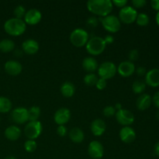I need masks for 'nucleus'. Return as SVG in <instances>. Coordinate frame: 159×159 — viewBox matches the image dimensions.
<instances>
[{
    "mask_svg": "<svg viewBox=\"0 0 159 159\" xmlns=\"http://www.w3.org/2000/svg\"><path fill=\"white\" fill-rule=\"evenodd\" d=\"M113 8L110 0H89L87 2V9L94 15L105 17L110 15Z\"/></svg>",
    "mask_w": 159,
    "mask_h": 159,
    "instance_id": "f257e3e1",
    "label": "nucleus"
},
{
    "mask_svg": "<svg viewBox=\"0 0 159 159\" xmlns=\"http://www.w3.org/2000/svg\"><path fill=\"white\" fill-rule=\"evenodd\" d=\"M26 29V24L24 20L17 18H11L4 23V30L9 35L17 37L24 34Z\"/></svg>",
    "mask_w": 159,
    "mask_h": 159,
    "instance_id": "f03ea898",
    "label": "nucleus"
},
{
    "mask_svg": "<svg viewBox=\"0 0 159 159\" xmlns=\"http://www.w3.org/2000/svg\"><path fill=\"white\" fill-rule=\"evenodd\" d=\"M107 43L102 37L95 36L90 38L87 42L85 48L87 52L93 56L99 55L102 54L106 49Z\"/></svg>",
    "mask_w": 159,
    "mask_h": 159,
    "instance_id": "7ed1b4c3",
    "label": "nucleus"
},
{
    "mask_svg": "<svg viewBox=\"0 0 159 159\" xmlns=\"http://www.w3.org/2000/svg\"><path fill=\"white\" fill-rule=\"evenodd\" d=\"M99 19V21L102 23V27L109 33L114 34V33H117L120 30L121 22L116 16L110 14L107 16L100 17Z\"/></svg>",
    "mask_w": 159,
    "mask_h": 159,
    "instance_id": "20e7f679",
    "label": "nucleus"
},
{
    "mask_svg": "<svg viewBox=\"0 0 159 159\" xmlns=\"http://www.w3.org/2000/svg\"><path fill=\"white\" fill-rule=\"evenodd\" d=\"M89 40V36L87 31L82 28L75 29L70 34V41L76 48L85 46Z\"/></svg>",
    "mask_w": 159,
    "mask_h": 159,
    "instance_id": "39448f33",
    "label": "nucleus"
},
{
    "mask_svg": "<svg viewBox=\"0 0 159 159\" xmlns=\"http://www.w3.org/2000/svg\"><path fill=\"white\" fill-rule=\"evenodd\" d=\"M43 126L39 120L29 121L24 128V134L28 140H35L41 134Z\"/></svg>",
    "mask_w": 159,
    "mask_h": 159,
    "instance_id": "423d86ee",
    "label": "nucleus"
},
{
    "mask_svg": "<svg viewBox=\"0 0 159 159\" xmlns=\"http://www.w3.org/2000/svg\"><path fill=\"white\" fill-rule=\"evenodd\" d=\"M97 70L99 78L105 79V80L112 79L117 72V68L115 64L111 61L103 62L99 65Z\"/></svg>",
    "mask_w": 159,
    "mask_h": 159,
    "instance_id": "0eeeda50",
    "label": "nucleus"
},
{
    "mask_svg": "<svg viewBox=\"0 0 159 159\" xmlns=\"http://www.w3.org/2000/svg\"><path fill=\"white\" fill-rule=\"evenodd\" d=\"M138 12L132 6H127L120 9L119 12V20L124 24H131L136 21Z\"/></svg>",
    "mask_w": 159,
    "mask_h": 159,
    "instance_id": "6e6552de",
    "label": "nucleus"
},
{
    "mask_svg": "<svg viewBox=\"0 0 159 159\" xmlns=\"http://www.w3.org/2000/svg\"><path fill=\"white\" fill-rule=\"evenodd\" d=\"M116 120L120 125L124 127H129L134 122V115L131 111L126 109H121L116 112Z\"/></svg>",
    "mask_w": 159,
    "mask_h": 159,
    "instance_id": "1a4fd4ad",
    "label": "nucleus"
},
{
    "mask_svg": "<svg viewBox=\"0 0 159 159\" xmlns=\"http://www.w3.org/2000/svg\"><path fill=\"white\" fill-rule=\"evenodd\" d=\"M11 118L14 123L17 124H23L29 121L28 110L23 107H17L11 113Z\"/></svg>",
    "mask_w": 159,
    "mask_h": 159,
    "instance_id": "9d476101",
    "label": "nucleus"
},
{
    "mask_svg": "<svg viewBox=\"0 0 159 159\" xmlns=\"http://www.w3.org/2000/svg\"><path fill=\"white\" fill-rule=\"evenodd\" d=\"M88 153L93 159H101L104 155V147L99 141H93L88 147Z\"/></svg>",
    "mask_w": 159,
    "mask_h": 159,
    "instance_id": "9b49d317",
    "label": "nucleus"
},
{
    "mask_svg": "<svg viewBox=\"0 0 159 159\" xmlns=\"http://www.w3.org/2000/svg\"><path fill=\"white\" fill-rule=\"evenodd\" d=\"M24 22L26 24L34 26L37 25L40 22L42 19V14L40 11L37 9H31L30 10L26 11V14L24 16Z\"/></svg>",
    "mask_w": 159,
    "mask_h": 159,
    "instance_id": "f8f14e48",
    "label": "nucleus"
},
{
    "mask_svg": "<svg viewBox=\"0 0 159 159\" xmlns=\"http://www.w3.org/2000/svg\"><path fill=\"white\" fill-rule=\"evenodd\" d=\"M135 65L134 62L130 61H124L121 62L117 67V72L122 77L127 78L131 76L135 72Z\"/></svg>",
    "mask_w": 159,
    "mask_h": 159,
    "instance_id": "ddd939ff",
    "label": "nucleus"
},
{
    "mask_svg": "<svg viewBox=\"0 0 159 159\" xmlns=\"http://www.w3.org/2000/svg\"><path fill=\"white\" fill-rule=\"evenodd\" d=\"M71 119V112L68 108H60L55 112L54 116V122L58 126L65 125Z\"/></svg>",
    "mask_w": 159,
    "mask_h": 159,
    "instance_id": "4468645a",
    "label": "nucleus"
},
{
    "mask_svg": "<svg viewBox=\"0 0 159 159\" xmlns=\"http://www.w3.org/2000/svg\"><path fill=\"white\" fill-rule=\"evenodd\" d=\"M5 71L11 76H17L23 71V66L19 61L15 60H9L4 65Z\"/></svg>",
    "mask_w": 159,
    "mask_h": 159,
    "instance_id": "2eb2a0df",
    "label": "nucleus"
},
{
    "mask_svg": "<svg viewBox=\"0 0 159 159\" xmlns=\"http://www.w3.org/2000/svg\"><path fill=\"white\" fill-rule=\"evenodd\" d=\"M120 138L125 144H130L136 139V132L132 127H123L120 130Z\"/></svg>",
    "mask_w": 159,
    "mask_h": 159,
    "instance_id": "dca6fc26",
    "label": "nucleus"
},
{
    "mask_svg": "<svg viewBox=\"0 0 159 159\" xmlns=\"http://www.w3.org/2000/svg\"><path fill=\"white\" fill-rule=\"evenodd\" d=\"M146 85L152 88H157L159 86V69L152 68L150 71H147L145 75Z\"/></svg>",
    "mask_w": 159,
    "mask_h": 159,
    "instance_id": "f3484780",
    "label": "nucleus"
},
{
    "mask_svg": "<svg viewBox=\"0 0 159 159\" xmlns=\"http://www.w3.org/2000/svg\"><path fill=\"white\" fill-rule=\"evenodd\" d=\"M107 125H106L105 121L102 119H96L91 123L90 125V130L94 136L99 137L102 136L106 131Z\"/></svg>",
    "mask_w": 159,
    "mask_h": 159,
    "instance_id": "a211bd4d",
    "label": "nucleus"
},
{
    "mask_svg": "<svg viewBox=\"0 0 159 159\" xmlns=\"http://www.w3.org/2000/svg\"><path fill=\"white\" fill-rule=\"evenodd\" d=\"M39 48L40 47L38 42L33 39H28L22 43V51L29 55H33L37 53Z\"/></svg>",
    "mask_w": 159,
    "mask_h": 159,
    "instance_id": "6ab92c4d",
    "label": "nucleus"
},
{
    "mask_svg": "<svg viewBox=\"0 0 159 159\" xmlns=\"http://www.w3.org/2000/svg\"><path fill=\"white\" fill-rule=\"evenodd\" d=\"M152 103V99L150 95L143 93L140 95L136 101L137 108L139 110H146L151 107Z\"/></svg>",
    "mask_w": 159,
    "mask_h": 159,
    "instance_id": "aec40b11",
    "label": "nucleus"
},
{
    "mask_svg": "<svg viewBox=\"0 0 159 159\" xmlns=\"http://www.w3.org/2000/svg\"><path fill=\"white\" fill-rule=\"evenodd\" d=\"M5 137L8 140L15 141L18 140L21 136V130L16 125H11L5 130Z\"/></svg>",
    "mask_w": 159,
    "mask_h": 159,
    "instance_id": "412c9836",
    "label": "nucleus"
},
{
    "mask_svg": "<svg viewBox=\"0 0 159 159\" xmlns=\"http://www.w3.org/2000/svg\"><path fill=\"white\" fill-rule=\"evenodd\" d=\"M82 68L87 72L92 73L94 72V71H96L98 69L99 65H98L96 59H95L94 57H87L84 58L83 61H82Z\"/></svg>",
    "mask_w": 159,
    "mask_h": 159,
    "instance_id": "4be33fe9",
    "label": "nucleus"
},
{
    "mask_svg": "<svg viewBox=\"0 0 159 159\" xmlns=\"http://www.w3.org/2000/svg\"><path fill=\"white\" fill-rule=\"evenodd\" d=\"M69 138L73 143L80 144L85 139V134L82 129L79 127H74L69 131Z\"/></svg>",
    "mask_w": 159,
    "mask_h": 159,
    "instance_id": "5701e85b",
    "label": "nucleus"
},
{
    "mask_svg": "<svg viewBox=\"0 0 159 159\" xmlns=\"http://www.w3.org/2000/svg\"><path fill=\"white\" fill-rule=\"evenodd\" d=\"M60 90L62 96L66 98H71L75 93V87L71 82H65L61 85Z\"/></svg>",
    "mask_w": 159,
    "mask_h": 159,
    "instance_id": "b1692460",
    "label": "nucleus"
},
{
    "mask_svg": "<svg viewBox=\"0 0 159 159\" xmlns=\"http://www.w3.org/2000/svg\"><path fill=\"white\" fill-rule=\"evenodd\" d=\"M15 48V43L9 39H3L0 41V51L3 53H9Z\"/></svg>",
    "mask_w": 159,
    "mask_h": 159,
    "instance_id": "393cba45",
    "label": "nucleus"
},
{
    "mask_svg": "<svg viewBox=\"0 0 159 159\" xmlns=\"http://www.w3.org/2000/svg\"><path fill=\"white\" fill-rule=\"evenodd\" d=\"M12 107L10 99L5 96H0V113H9Z\"/></svg>",
    "mask_w": 159,
    "mask_h": 159,
    "instance_id": "a878e982",
    "label": "nucleus"
},
{
    "mask_svg": "<svg viewBox=\"0 0 159 159\" xmlns=\"http://www.w3.org/2000/svg\"><path fill=\"white\" fill-rule=\"evenodd\" d=\"M146 83L142 80H136L132 84V90L135 94H143L146 89Z\"/></svg>",
    "mask_w": 159,
    "mask_h": 159,
    "instance_id": "bb28decb",
    "label": "nucleus"
},
{
    "mask_svg": "<svg viewBox=\"0 0 159 159\" xmlns=\"http://www.w3.org/2000/svg\"><path fill=\"white\" fill-rule=\"evenodd\" d=\"M40 107L37 106L31 107L28 110V117H29V121H37L38 120L39 117L40 116Z\"/></svg>",
    "mask_w": 159,
    "mask_h": 159,
    "instance_id": "cd10ccee",
    "label": "nucleus"
},
{
    "mask_svg": "<svg viewBox=\"0 0 159 159\" xmlns=\"http://www.w3.org/2000/svg\"><path fill=\"white\" fill-rule=\"evenodd\" d=\"M98 79H99V78L96 75L93 74V73H89L84 77L83 81L84 83L88 86H93V85H96Z\"/></svg>",
    "mask_w": 159,
    "mask_h": 159,
    "instance_id": "c85d7f7f",
    "label": "nucleus"
},
{
    "mask_svg": "<svg viewBox=\"0 0 159 159\" xmlns=\"http://www.w3.org/2000/svg\"><path fill=\"white\" fill-rule=\"evenodd\" d=\"M137 24L140 26H146L148 25L149 22H150V19L149 16L146 13H139L138 14L137 16L136 21Z\"/></svg>",
    "mask_w": 159,
    "mask_h": 159,
    "instance_id": "c756f323",
    "label": "nucleus"
},
{
    "mask_svg": "<svg viewBox=\"0 0 159 159\" xmlns=\"http://www.w3.org/2000/svg\"><path fill=\"white\" fill-rule=\"evenodd\" d=\"M37 148V144L35 140H27L24 143V148L29 153H32L36 151Z\"/></svg>",
    "mask_w": 159,
    "mask_h": 159,
    "instance_id": "7c9ffc66",
    "label": "nucleus"
},
{
    "mask_svg": "<svg viewBox=\"0 0 159 159\" xmlns=\"http://www.w3.org/2000/svg\"><path fill=\"white\" fill-rule=\"evenodd\" d=\"M26 11L25 9V8L23 7V6L22 5H18L14 9V16H15V18L20 19V20H23V18H24V16L26 14Z\"/></svg>",
    "mask_w": 159,
    "mask_h": 159,
    "instance_id": "2f4dec72",
    "label": "nucleus"
},
{
    "mask_svg": "<svg viewBox=\"0 0 159 159\" xmlns=\"http://www.w3.org/2000/svg\"><path fill=\"white\" fill-rule=\"evenodd\" d=\"M116 109L114 108V107H112V106H107L102 110V114L104 115L107 117H111V116H114L116 114Z\"/></svg>",
    "mask_w": 159,
    "mask_h": 159,
    "instance_id": "473e14b6",
    "label": "nucleus"
},
{
    "mask_svg": "<svg viewBox=\"0 0 159 159\" xmlns=\"http://www.w3.org/2000/svg\"><path fill=\"white\" fill-rule=\"evenodd\" d=\"M128 57H129V61L131 62L135 61L138 59L139 57V52L137 49H133L129 52L128 54Z\"/></svg>",
    "mask_w": 159,
    "mask_h": 159,
    "instance_id": "72a5a7b5",
    "label": "nucleus"
},
{
    "mask_svg": "<svg viewBox=\"0 0 159 159\" xmlns=\"http://www.w3.org/2000/svg\"><path fill=\"white\" fill-rule=\"evenodd\" d=\"M132 7L137 8V9H141L143 8L146 4H147V1L146 0H133L131 2Z\"/></svg>",
    "mask_w": 159,
    "mask_h": 159,
    "instance_id": "f704fd0d",
    "label": "nucleus"
},
{
    "mask_svg": "<svg viewBox=\"0 0 159 159\" xmlns=\"http://www.w3.org/2000/svg\"><path fill=\"white\" fill-rule=\"evenodd\" d=\"M107 80H105V79L99 78V79H98L97 82H96V87L97 88V89L103 90L104 89L107 87Z\"/></svg>",
    "mask_w": 159,
    "mask_h": 159,
    "instance_id": "c9c22d12",
    "label": "nucleus"
},
{
    "mask_svg": "<svg viewBox=\"0 0 159 159\" xmlns=\"http://www.w3.org/2000/svg\"><path fill=\"white\" fill-rule=\"evenodd\" d=\"M67 132H68V129L65 125H60L57 127V133L60 137H62V138L65 137L67 134Z\"/></svg>",
    "mask_w": 159,
    "mask_h": 159,
    "instance_id": "e433bc0d",
    "label": "nucleus"
},
{
    "mask_svg": "<svg viewBox=\"0 0 159 159\" xmlns=\"http://www.w3.org/2000/svg\"><path fill=\"white\" fill-rule=\"evenodd\" d=\"M127 2H128L127 0H113V1H112V3H113V6H117V7L120 8V9L127 6Z\"/></svg>",
    "mask_w": 159,
    "mask_h": 159,
    "instance_id": "4c0bfd02",
    "label": "nucleus"
},
{
    "mask_svg": "<svg viewBox=\"0 0 159 159\" xmlns=\"http://www.w3.org/2000/svg\"><path fill=\"white\" fill-rule=\"evenodd\" d=\"M98 20H97V18L95 16L89 17L87 20V24H88V26H91V27H96L98 24Z\"/></svg>",
    "mask_w": 159,
    "mask_h": 159,
    "instance_id": "58836bf2",
    "label": "nucleus"
},
{
    "mask_svg": "<svg viewBox=\"0 0 159 159\" xmlns=\"http://www.w3.org/2000/svg\"><path fill=\"white\" fill-rule=\"evenodd\" d=\"M135 71H136L137 75H138V76H145V75L147 74V70H146V68H144V67H142V66H140L138 67V68H137L136 70H135Z\"/></svg>",
    "mask_w": 159,
    "mask_h": 159,
    "instance_id": "ea45409f",
    "label": "nucleus"
},
{
    "mask_svg": "<svg viewBox=\"0 0 159 159\" xmlns=\"http://www.w3.org/2000/svg\"><path fill=\"white\" fill-rule=\"evenodd\" d=\"M152 99V103L155 105V107L159 109V91L155 93V95L153 96Z\"/></svg>",
    "mask_w": 159,
    "mask_h": 159,
    "instance_id": "a19ab883",
    "label": "nucleus"
},
{
    "mask_svg": "<svg viewBox=\"0 0 159 159\" xmlns=\"http://www.w3.org/2000/svg\"><path fill=\"white\" fill-rule=\"evenodd\" d=\"M151 6L153 9L155 11H159V0H152L151 1Z\"/></svg>",
    "mask_w": 159,
    "mask_h": 159,
    "instance_id": "79ce46f5",
    "label": "nucleus"
},
{
    "mask_svg": "<svg viewBox=\"0 0 159 159\" xmlns=\"http://www.w3.org/2000/svg\"><path fill=\"white\" fill-rule=\"evenodd\" d=\"M104 40H105L106 43L107 44H111V43H113V41H114V38H113V36L111 35H107L106 36L105 38H103Z\"/></svg>",
    "mask_w": 159,
    "mask_h": 159,
    "instance_id": "37998d69",
    "label": "nucleus"
},
{
    "mask_svg": "<svg viewBox=\"0 0 159 159\" xmlns=\"http://www.w3.org/2000/svg\"><path fill=\"white\" fill-rule=\"evenodd\" d=\"M154 152H155V155L159 157V141L155 144V147H154Z\"/></svg>",
    "mask_w": 159,
    "mask_h": 159,
    "instance_id": "c03bdc74",
    "label": "nucleus"
},
{
    "mask_svg": "<svg viewBox=\"0 0 159 159\" xmlns=\"http://www.w3.org/2000/svg\"><path fill=\"white\" fill-rule=\"evenodd\" d=\"M114 108L116 109V111H118V110H121V109H123L122 107H121V104L119 103V102H118V103H116V105H115Z\"/></svg>",
    "mask_w": 159,
    "mask_h": 159,
    "instance_id": "a18cd8bd",
    "label": "nucleus"
},
{
    "mask_svg": "<svg viewBox=\"0 0 159 159\" xmlns=\"http://www.w3.org/2000/svg\"><path fill=\"white\" fill-rule=\"evenodd\" d=\"M155 21H156L157 25L159 26V11L157 12L156 16H155Z\"/></svg>",
    "mask_w": 159,
    "mask_h": 159,
    "instance_id": "49530a36",
    "label": "nucleus"
},
{
    "mask_svg": "<svg viewBox=\"0 0 159 159\" xmlns=\"http://www.w3.org/2000/svg\"><path fill=\"white\" fill-rule=\"evenodd\" d=\"M5 159H17L15 156H12V155H9V156H7Z\"/></svg>",
    "mask_w": 159,
    "mask_h": 159,
    "instance_id": "de8ad7c7",
    "label": "nucleus"
},
{
    "mask_svg": "<svg viewBox=\"0 0 159 159\" xmlns=\"http://www.w3.org/2000/svg\"><path fill=\"white\" fill-rule=\"evenodd\" d=\"M0 121H1V119H0Z\"/></svg>",
    "mask_w": 159,
    "mask_h": 159,
    "instance_id": "09e8293b",
    "label": "nucleus"
}]
</instances>
